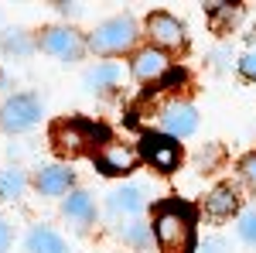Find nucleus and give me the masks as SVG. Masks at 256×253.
<instances>
[{
    "label": "nucleus",
    "instance_id": "9",
    "mask_svg": "<svg viewBox=\"0 0 256 253\" xmlns=\"http://www.w3.org/2000/svg\"><path fill=\"white\" fill-rule=\"evenodd\" d=\"M147 31H150V41H158L160 48H174V45L184 41V28H181V21L171 18V14H164V11H158V14L147 18Z\"/></svg>",
    "mask_w": 256,
    "mask_h": 253
},
{
    "label": "nucleus",
    "instance_id": "3",
    "mask_svg": "<svg viewBox=\"0 0 256 253\" xmlns=\"http://www.w3.org/2000/svg\"><path fill=\"white\" fill-rule=\"evenodd\" d=\"M96 137H106V130L92 127V123H82V120H62L52 127V140L62 154H82L89 144H96Z\"/></svg>",
    "mask_w": 256,
    "mask_h": 253
},
{
    "label": "nucleus",
    "instance_id": "5",
    "mask_svg": "<svg viewBox=\"0 0 256 253\" xmlns=\"http://www.w3.org/2000/svg\"><path fill=\"white\" fill-rule=\"evenodd\" d=\"M137 157H144L147 164H154L158 171H174L178 164H181V144H178L174 137H164V134H147L140 140V151Z\"/></svg>",
    "mask_w": 256,
    "mask_h": 253
},
{
    "label": "nucleus",
    "instance_id": "24",
    "mask_svg": "<svg viewBox=\"0 0 256 253\" xmlns=\"http://www.w3.org/2000/svg\"><path fill=\"white\" fill-rule=\"evenodd\" d=\"M7 246H10V226H7V219L0 215V253H7Z\"/></svg>",
    "mask_w": 256,
    "mask_h": 253
},
{
    "label": "nucleus",
    "instance_id": "14",
    "mask_svg": "<svg viewBox=\"0 0 256 253\" xmlns=\"http://www.w3.org/2000/svg\"><path fill=\"white\" fill-rule=\"evenodd\" d=\"M65 215L72 219V222H79V226H89L92 219H96V205H92V198L86 192H72L68 198H65Z\"/></svg>",
    "mask_w": 256,
    "mask_h": 253
},
{
    "label": "nucleus",
    "instance_id": "17",
    "mask_svg": "<svg viewBox=\"0 0 256 253\" xmlns=\"http://www.w3.org/2000/svg\"><path fill=\"white\" fill-rule=\"evenodd\" d=\"M20 192H24V171H20V168L0 171V195H4V198H18Z\"/></svg>",
    "mask_w": 256,
    "mask_h": 253
},
{
    "label": "nucleus",
    "instance_id": "10",
    "mask_svg": "<svg viewBox=\"0 0 256 253\" xmlns=\"http://www.w3.org/2000/svg\"><path fill=\"white\" fill-rule=\"evenodd\" d=\"M239 188L236 185H216L208 198H205V212L212 215V219H229V215L239 209Z\"/></svg>",
    "mask_w": 256,
    "mask_h": 253
},
{
    "label": "nucleus",
    "instance_id": "1",
    "mask_svg": "<svg viewBox=\"0 0 256 253\" xmlns=\"http://www.w3.org/2000/svg\"><path fill=\"white\" fill-rule=\"evenodd\" d=\"M154 239H158L160 253H195V209L178 198L158 205Z\"/></svg>",
    "mask_w": 256,
    "mask_h": 253
},
{
    "label": "nucleus",
    "instance_id": "23",
    "mask_svg": "<svg viewBox=\"0 0 256 253\" xmlns=\"http://www.w3.org/2000/svg\"><path fill=\"white\" fill-rule=\"evenodd\" d=\"M202 253H226V239H222V236L205 239V243H202Z\"/></svg>",
    "mask_w": 256,
    "mask_h": 253
},
{
    "label": "nucleus",
    "instance_id": "7",
    "mask_svg": "<svg viewBox=\"0 0 256 253\" xmlns=\"http://www.w3.org/2000/svg\"><path fill=\"white\" fill-rule=\"evenodd\" d=\"M137 151L134 147H126V144H106L102 151L96 154V168L102 175L116 178V175H130L134 168H137Z\"/></svg>",
    "mask_w": 256,
    "mask_h": 253
},
{
    "label": "nucleus",
    "instance_id": "21",
    "mask_svg": "<svg viewBox=\"0 0 256 253\" xmlns=\"http://www.w3.org/2000/svg\"><path fill=\"white\" fill-rule=\"evenodd\" d=\"M239 171H242V178H246L250 185H256V151H253V154H246L242 161H239Z\"/></svg>",
    "mask_w": 256,
    "mask_h": 253
},
{
    "label": "nucleus",
    "instance_id": "13",
    "mask_svg": "<svg viewBox=\"0 0 256 253\" xmlns=\"http://www.w3.org/2000/svg\"><path fill=\"white\" fill-rule=\"evenodd\" d=\"M24 246H28V253H68L65 239L52 229H44V226H34L24 239Z\"/></svg>",
    "mask_w": 256,
    "mask_h": 253
},
{
    "label": "nucleus",
    "instance_id": "2",
    "mask_svg": "<svg viewBox=\"0 0 256 253\" xmlns=\"http://www.w3.org/2000/svg\"><path fill=\"white\" fill-rule=\"evenodd\" d=\"M137 41V21L130 14H120V18L102 21L96 31L89 35V48L92 52H102V55H113V52H123Z\"/></svg>",
    "mask_w": 256,
    "mask_h": 253
},
{
    "label": "nucleus",
    "instance_id": "12",
    "mask_svg": "<svg viewBox=\"0 0 256 253\" xmlns=\"http://www.w3.org/2000/svg\"><path fill=\"white\" fill-rule=\"evenodd\" d=\"M38 192L41 195H68V185H72V171L68 168H62V164H52V168H44L38 171Z\"/></svg>",
    "mask_w": 256,
    "mask_h": 253
},
{
    "label": "nucleus",
    "instance_id": "11",
    "mask_svg": "<svg viewBox=\"0 0 256 253\" xmlns=\"http://www.w3.org/2000/svg\"><path fill=\"white\" fill-rule=\"evenodd\" d=\"M168 55L160 52V48H147V52H140L137 59H134V76L140 82H154V79L168 76Z\"/></svg>",
    "mask_w": 256,
    "mask_h": 253
},
{
    "label": "nucleus",
    "instance_id": "16",
    "mask_svg": "<svg viewBox=\"0 0 256 253\" xmlns=\"http://www.w3.org/2000/svg\"><path fill=\"white\" fill-rule=\"evenodd\" d=\"M110 209L113 212H140L144 209V195H140V188H134V185H126V188H116V192L110 195Z\"/></svg>",
    "mask_w": 256,
    "mask_h": 253
},
{
    "label": "nucleus",
    "instance_id": "15",
    "mask_svg": "<svg viewBox=\"0 0 256 253\" xmlns=\"http://www.w3.org/2000/svg\"><path fill=\"white\" fill-rule=\"evenodd\" d=\"M120 79H123V69H120L116 62H102V65L86 72V86L89 89H110V86H116Z\"/></svg>",
    "mask_w": 256,
    "mask_h": 253
},
{
    "label": "nucleus",
    "instance_id": "20",
    "mask_svg": "<svg viewBox=\"0 0 256 253\" xmlns=\"http://www.w3.org/2000/svg\"><path fill=\"white\" fill-rule=\"evenodd\" d=\"M239 236H242L246 243H253V246H256V209H250V212L239 219Z\"/></svg>",
    "mask_w": 256,
    "mask_h": 253
},
{
    "label": "nucleus",
    "instance_id": "18",
    "mask_svg": "<svg viewBox=\"0 0 256 253\" xmlns=\"http://www.w3.org/2000/svg\"><path fill=\"white\" fill-rule=\"evenodd\" d=\"M4 52H7V55H28L31 45H28V38H24L20 31H10V35H4Z\"/></svg>",
    "mask_w": 256,
    "mask_h": 253
},
{
    "label": "nucleus",
    "instance_id": "19",
    "mask_svg": "<svg viewBox=\"0 0 256 253\" xmlns=\"http://www.w3.org/2000/svg\"><path fill=\"white\" fill-rule=\"evenodd\" d=\"M147 236H150V229H147L144 222H130V226L123 229V239H126L130 246H144V243H147Z\"/></svg>",
    "mask_w": 256,
    "mask_h": 253
},
{
    "label": "nucleus",
    "instance_id": "22",
    "mask_svg": "<svg viewBox=\"0 0 256 253\" xmlns=\"http://www.w3.org/2000/svg\"><path fill=\"white\" fill-rule=\"evenodd\" d=\"M239 72L250 76V79H256V52H246V55L239 59Z\"/></svg>",
    "mask_w": 256,
    "mask_h": 253
},
{
    "label": "nucleus",
    "instance_id": "4",
    "mask_svg": "<svg viewBox=\"0 0 256 253\" xmlns=\"http://www.w3.org/2000/svg\"><path fill=\"white\" fill-rule=\"evenodd\" d=\"M38 120H41V99L31 96V93L7 99V103L0 106V127H4L7 134H24V130H31Z\"/></svg>",
    "mask_w": 256,
    "mask_h": 253
},
{
    "label": "nucleus",
    "instance_id": "8",
    "mask_svg": "<svg viewBox=\"0 0 256 253\" xmlns=\"http://www.w3.org/2000/svg\"><path fill=\"white\" fill-rule=\"evenodd\" d=\"M160 127H164V137H192L198 130V113L195 106H188V103H171L164 113H160Z\"/></svg>",
    "mask_w": 256,
    "mask_h": 253
},
{
    "label": "nucleus",
    "instance_id": "6",
    "mask_svg": "<svg viewBox=\"0 0 256 253\" xmlns=\"http://www.w3.org/2000/svg\"><path fill=\"white\" fill-rule=\"evenodd\" d=\"M41 52H48V55H55L62 62H76L82 55V38L76 31H68V28H48V31H41Z\"/></svg>",
    "mask_w": 256,
    "mask_h": 253
}]
</instances>
